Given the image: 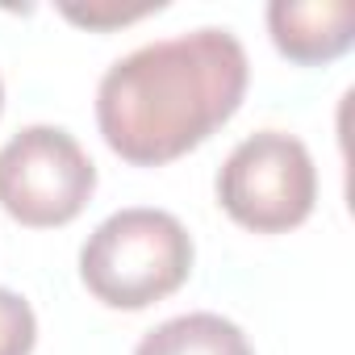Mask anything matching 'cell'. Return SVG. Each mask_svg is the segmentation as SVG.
I'll return each instance as SVG.
<instances>
[{
	"instance_id": "6da1fadb",
	"label": "cell",
	"mask_w": 355,
	"mask_h": 355,
	"mask_svg": "<svg viewBox=\"0 0 355 355\" xmlns=\"http://www.w3.org/2000/svg\"><path fill=\"white\" fill-rule=\"evenodd\" d=\"M247 51L230 30H193L117 59L96 88V125L113 155L159 167L201 146L247 92Z\"/></svg>"
},
{
	"instance_id": "5b68a950",
	"label": "cell",
	"mask_w": 355,
	"mask_h": 355,
	"mask_svg": "<svg viewBox=\"0 0 355 355\" xmlns=\"http://www.w3.org/2000/svg\"><path fill=\"white\" fill-rule=\"evenodd\" d=\"M268 30L284 59L330 63L355 42L351 0H276L268 5Z\"/></svg>"
},
{
	"instance_id": "9c48e42d",
	"label": "cell",
	"mask_w": 355,
	"mask_h": 355,
	"mask_svg": "<svg viewBox=\"0 0 355 355\" xmlns=\"http://www.w3.org/2000/svg\"><path fill=\"white\" fill-rule=\"evenodd\" d=\"M0 109H5V84H0Z\"/></svg>"
},
{
	"instance_id": "7a4b0ae2",
	"label": "cell",
	"mask_w": 355,
	"mask_h": 355,
	"mask_svg": "<svg viewBox=\"0 0 355 355\" xmlns=\"http://www.w3.org/2000/svg\"><path fill=\"white\" fill-rule=\"evenodd\" d=\"M193 272V234L163 209H117L105 218L84 251L80 280L109 309H146L171 297Z\"/></svg>"
},
{
	"instance_id": "3957f363",
	"label": "cell",
	"mask_w": 355,
	"mask_h": 355,
	"mask_svg": "<svg viewBox=\"0 0 355 355\" xmlns=\"http://www.w3.org/2000/svg\"><path fill=\"white\" fill-rule=\"evenodd\" d=\"M218 201L251 234L297 230L318 201V167L309 146L284 130L243 138L218 171Z\"/></svg>"
},
{
	"instance_id": "ba28073f",
	"label": "cell",
	"mask_w": 355,
	"mask_h": 355,
	"mask_svg": "<svg viewBox=\"0 0 355 355\" xmlns=\"http://www.w3.org/2000/svg\"><path fill=\"white\" fill-rule=\"evenodd\" d=\"M63 13L80 26H125V21H134L150 9H63Z\"/></svg>"
},
{
	"instance_id": "277c9868",
	"label": "cell",
	"mask_w": 355,
	"mask_h": 355,
	"mask_svg": "<svg viewBox=\"0 0 355 355\" xmlns=\"http://www.w3.org/2000/svg\"><path fill=\"white\" fill-rule=\"evenodd\" d=\"M96 163L63 125H26L0 146V205L21 226L51 230L84 214Z\"/></svg>"
},
{
	"instance_id": "8992f818",
	"label": "cell",
	"mask_w": 355,
	"mask_h": 355,
	"mask_svg": "<svg viewBox=\"0 0 355 355\" xmlns=\"http://www.w3.org/2000/svg\"><path fill=\"white\" fill-rule=\"evenodd\" d=\"M134 355H255L247 334L222 313H180L142 334Z\"/></svg>"
},
{
	"instance_id": "52a82bcc",
	"label": "cell",
	"mask_w": 355,
	"mask_h": 355,
	"mask_svg": "<svg viewBox=\"0 0 355 355\" xmlns=\"http://www.w3.org/2000/svg\"><path fill=\"white\" fill-rule=\"evenodd\" d=\"M38 343V318L30 301L13 288H0V355H30Z\"/></svg>"
}]
</instances>
